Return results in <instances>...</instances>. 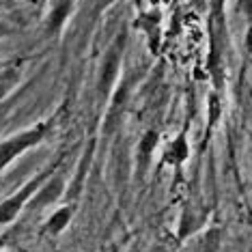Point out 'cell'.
<instances>
[{
	"label": "cell",
	"instance_id": "cell-1",
	"mask_svg": "<svg viewBox=\"0 0 252 252\" xmlns=\"http://www.w3.org/2000/svg\"><path fill=\"white\" fill-rule=\"evenodd\" d=\"M50 127H52L50 121H41V123H35L32 127H28L24 131H18L15 136H11V138L0 142V173H2L15 158H20L24 151L37 147L39 142L48 136Z\"/></svg>",
	"mask_w": 252,
	"mask_h": 252
},
{
	"label": "cell",
	"instance_id": "cell-9",
	"mask_svg": "<svg viewBox=\"0 0 252 252\" xmlns=\"http://www.w3.org/2000/svg\"><path fill=\"white\" fill-rule=\"evenodd\" d=\"M4 35H9V26L0 22V37H4Z\"/></svg>",
	"mask_w": 252,
	"mask_h": 252
},
{
	"label": "cell",
	"instance_id": "cell-5",
	"mask_svg": "<svg viewBox=\"0 0 252 252\" xmlns=\"http://www.w3.org/2000/svg\"><path fill=\"white\" fill-rule=\"evenodd\" d=\"M188 156H190V147H188V140L186 136L179 134L177 138L170 142L168 149L164 153V162L166 164H173V166H179L181 162H186Z\"/></svg>",
	"mask_w": 252,
	"mask_h": 252
},
{
	"label": "cell",
	"instance_id": "cell-8",
	"mask_svg": "<svg viewBox=\"0 0 252 252\" xmlns=\"http://www.w3.org/2000/svg\"><path fill=\"white\" fill-rule=\"evenodd\" d=\"M156 142H158V134H156V131H149L145 138L140 140V166H142V168L147 166V158H149V153L153 151Z\"/></svg>",
	"mask_w": 252,
	"mask_h": 252
},
{
	"label": "cell",
	"instance_id": "cell-3",
	"mask_svg": "<svg viewBox=\"0 0 252 252\" xmlns=\"http://www.w3.org/2000/svg\"><path fill=\"white\" fill-rule=\"evenodd\" d=\"M125 41H127V35L121 32V35L112 41L110 48H108L104 59H101V69H99V93L101 95H108V91L112 89V84H117L123 52H125Z\"/></svg>",
	"mask_w": 252,
	"mask_h": 252
},
{
	"label": "cell",
	"instance_id": "cell-4",
	"mask_svg": "<svg viewBox=\"0 0 252 252\" xmlns=\"http://www.w3.org/2000/svg\"><path fill=\"white\" fill-rule=\"evenodd\" d=\"M73 9V0H54L52 9H50V18L48 24H45V32L48 35H56V32L63 28V24L67 22Z\"/></svg>",
	"mask_w": 252,
	"mask_h": 252
},
{
	"label": "cell",
	"instance_id": "cell-2",
	"mask_svg": "<svg viewBox=\"0 0 252 252\" xmlns=\"http://www.w3.org/2000/svg\"><path fill=\"white\" fill-rule=\"evenodd\" d=\"M56 168H59V162L52 164L50 168H43L41 173L35 175L31 181H26L24 186H22L20 190L13 194V196L4 198L2 203H0V224H9V222H13L15 216H18L20 211L24 209V205H26L32 196H35V192L39 190V186H41V183L48 179V177L52 175Z\"/></svg>",
	"mask_w": 252,
	"mask_h": 252
},
{
	"label": "cell",
	"instance_id": "cell-7",
	"mask_svg": "<svg viewBox=\"0 0 252 252\" xmlns=\"http://www.w3.org/2000/svg\"><path fill=\"white\" fill-rule=\"evenodd\" d=\"M18 80H20V69L18 67H7L0 73V104L9 97V93L18 87Z\"/></svg>",
	"mask_w": 252,
	"mask_h": 252
},
{
	"label": "cell",
	"instance_id": "cell-6",
	"mask_svg": "<svg viewBox=\"0 0 252 252\" xmlns=\"http://www.w3.org/2000/svg\"><path fill=\"white\" fill-rule=\"evenodd\" d=\"M71 220V207H61L59 211H54L52 218L48 220V224H45L43 231L50 233V235H59L61 231H65L67 224H69Z\"/></svg>",
	"mask_w": 252,
	"mask_h": 252
},
{
	"label": "cell",
	"instance_id": "cell-10",
	"mask_svg": "<svg viewBox=\"0 0 252 252\" xmlns=\"http://www.w3.org/2000/svg\"><path fill=\"white\" fill-rule=\"evenodd\" d=\"M4 117H7V108H0V125H2Z\"/></svg>",
	"mask_w": 252,
	"mask_h": 252
}]
</instances>
